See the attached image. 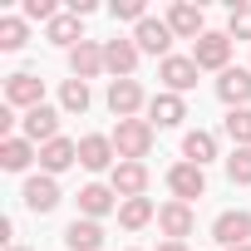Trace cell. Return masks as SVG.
<instances>
[{
	"label": "cell",
	"mask_w": 251,
	"mask_h": 251,
	"mask_svg": "<svg viewBox=\"0 0 251 251\" xmlns=\"http://www.w3.org/2000/svg\"><path fill=\"white\" fill-rule=\"evenodd\" d=\"M133 45H138V50H148V54H163V59H168V45H173L168 20H143V25L133 30Z\"/></svg>",
	"instance_id": "cell-10"
},
{
	"label": "cell",
	"mask_w": 251,
	"mask_h": 251,
	"mask_svg": "<svg viewBox=\"0 0 251 251\" xmlns=\"http://www.w3.org/2000/svg\"><path fill=\"white\" fill-rule=\"evenodd\" d=\"M79 163H84L89 173H103V168L113 163V138H103V133L79 138Z\"/></svg>",
	"instance_id": "cell-11"
},
{
	"label": "cell",
	"mask_w": 251,
	"mask_h": 251,
	"mask_svg": "<svg viewBox=\"0 0 251 251\" xmlns=\"http://www.w3.org/2000/svg\"><path fill=\"white\" fill-rule=\"evenodd\" d=\"M182 153H187V163H197V168H202V163H212V158H217V138H212L207 128H192V133L182 138Z\"/></svg>",
	"instance_id": "cell-22"
},
{
	"label": "cell",
	"mask_w": 251,
	"mask_h": 251,
	"mask_svg": "<svg viewBox=\"0 0 251 251\" xmlns=\"http://www.w3.org/2000/svg\"><path fill=\"white\" fill-rule=\"evenodd\" d=\"M69 64H74V79H84V84H89V79H94L99 69H108V64H103V50H99L94 40L74 45V50H69Z\"/></svg>",
	"instance_id": "cell-15"
},
{
	"label": "cell",
	"mask_w": 251,
	"mask_h": 251,
	"mask_svg": "<svg viewBox=\"0 0 251 251\" xmlns=\"http://www.w3.org/2000/svg\"><path fill=\"white\" fill-rule=\"evenodd\" d=\"M113 20H138V25H143V20H148V15H143V0H113Z\"/></svg>",
	"instance_id": "cell-31"
},
{
	"label": "cell",
	"mask_w": 251,
	"mask_h": 251,
	"mask_svg": "<svg viewBox=\"0 0 251 251\" xmlns=\"http://www.w3.org/2000/svg\"><path fill=\"white\" fill-rule=\"evenodd\" d=\"M5 99H10V103H20V108L30 113V108H40V103H45V84H40L35 74H10V79H5Z\"/></svg>",
	"instance_id": "cell-8"
},
{
	"label": "cell",
	"mask_w": 251,
	"mask_h": 251,
	"mask_svg": "<svg viewBox=\"0 0 251 251\" xmlns=\"http://www.w3.org/2000/svg\"><path fill=\"white\" fill-rule=\"evenodd\" d=\"M25 207H30V212H54V207H59L54 177H30V182H25Z\"/></svg>",
	"instance_id": "cell-17"
},
{
	"label": "cell",
	"mask_w": 251,
	"mask_h": 251,
	"mask_svg": "<svg viewBox=\"0 0 251 251\" xmlns=\"http://www.w3.org/2000/svg\"><path fill=\"white\" fill-rule=\"evenodd\" d=\"M226 59H231V35L207 30V35L192 45V64H197V69H222V74H226Z\"/></svg>",
	"instance_id": "cell-2"
},
{
	"label": "cell",
	"mask_w": 251,
	"mask_h": 251,
	"mask_svg": "<svg viewBox=\"0 0 251 251\" xmlns=\"http://www.w3.org/2000/svg\"><path fill=\"white\" fill-rule=\"evenodd\" d=\"M113 197H118L113 187H103V182H89V187L79 192V207H84V217H89V222H99L103 212H113Z\"/></svg>",
	"instance_id": "cell-20"
},
{
	"label": "cell",
	"mask_w": 251,
	"mask_h": 251,
	"mask_svg": "<svg viewBox=\"0 0 251 251\" xmlns=\"http://www.w3.org/2000/svg\"><path fill=\"white\" fill-rule=\"evenodd\" d=\"M20 45H25V20L5 15L0 20V50H20Z\"/></svg>",
	"instance_id": "cell-29"
},
{
	"label": "cell",
	"mask_w": 251,
	"mask_h": 251,
	"mask_svg": "<svg viewBox=\"0 0 251 251\" xmlns=\"http://www.w3.org/2000/svg\"><path fill=\"white\" fill-rule=\"evenodd\" d=\"M217 94H222V103L241 108V103L251 99V69H226V74L217 79Z\"/></svg>",
	"instance_id": "cell-16"
},
{
	"label": "cell",
	"mask_w": 251,
	"mask_h": 251,
	"mask_svg": "<svg viewBox=\"0 0 251 251\" xmlns=\"http://www.w3.org/2000/svg\"><path fill=\"white\" fill-rule=\"evenodd\" d=\"M153 222V202L148 197H128L118 207V226H128V231H138V226H148Z\"/></svg>",
	"instance_id": "cell-23"
},
{
	"label": "cell",
	"mask_w": 251,
	"mask_h": 251,
	"mask_svg": "<svg viewBox=\"0 0 251 251\" xmlns=\"http://www.w3.org/2000/svg\"><path fill=\"white\" fill-rule=\"evenodd\" d=\"M10 251H25V246H10Z\"/></svg>",
	"instance_id": "cell-35"
},
{
	"label": "cell",
	"mask_w": 251,
	"mask_h": 251,
	"mask_svg": "<svg viewBox=\"0 0 251 251\" xmlns=\"http://www.w3.org/2000/svg\"><path fill=\"white\" fill-rule=\"evenodd\" d=\"M148 118L158 123V128H177V123L187 118V108H182V99H177V94H158V99L148 103Z\"/></svg>",
	"instance_id": "cell-18"
},
{
	"label": "cell",
	"mask_w": 251,
	"mask_h": 251,
	"mask_svg": "<svg viewBox=\"0 0 251 251\" xmlns=\"http://www.w3.org/2000/svg\"><path fill=\"white\" fill-rule=\"evenodd\" d=\"M231 251H251V241H246V246H231Z\"/></svg>",
	"instance_id": "cell-34"
},
{
	"label": "cell",
	"mask_w": 251,
	"mask_h": 251,
	"mask_svg": "<svg viewBox=\"0 0 251 251\" xmlns=\"http://www.w3.org/2000/svg\"><path fill=\"white\" fill-rule=\"evenodd\" d=\"M148 148H153V123H143V118H123L118 128H113V153H118L123 163L148 158Z\"/></svg>",
	"instance_id": "cell-1"
},
{
	"label": "cell",
	"mask_w": 251,
	"mask_h": 251,
	"mask_svg": "<svg viewBox=\"0 0 251 251\" xmlns=\"http://www.w3.org/2000/svg\"><path fill=\"white\" fill-rule=\"evenodd\" d=\"M226 35H231V40H251V5H231Z\"/></svg>",
	"instance_id": "cell-30"
},
{
	"label": "cell",
	"mask_w": 251,
	"mask_h": 251,
	"mask_svg": "<svg viewBox=\"0 0 251 251\" xmlns=\"http://www.w3.org/2000/svg\"><path fill=\"white\" fill-rule=\"evenodd\" d=\"M168 187L177 192V202H192V197L207 192V173H202L197 163H177V168L168 173Z\"/></svg>",
	"instance_id": "cell-4"
},
{
	"label": "cell",
	"mask_w": 251,
	"mask_h": 251,
	"mask_svg": "<svg viewBox=\"0 0 251 251\" xmlns=\"http://www.w3.org/2000/svg\"><path fill=\"white\" fill-rule=\"evenodd\" d=\"M226 138L236 148H251V108H231L226 113Z\"/></svg>",
	"instance_id": "cell-26"
},
{
	"label": "cell",
	"mask_w": 251,
	"mask_h": 251,
	"mask_svg": "<svg viewBox=\"0 0 251 251\" xmlns=\"http://www.w3.org/2000/svg\"><path fill=\"white\" fill-rule=\"evenodd\" d=\"M50 40H54V45H69V50L84 45V35H79V15H54V20H50Z\"/></svg>",
	"instance_id": "cell-25"
},
{
	"label": "cell",
	"mask_w": 251,
	"mask_h": 251,
	"mask_svg": "<svg viewBox=\"0 0 251 251\" xmlns=\"http://www.w3.org/2000/svg\"><path fill=\"white\" fill-rule=\"evenodd\" d=\"M143 187H148V168L143 163H118L113 168V192L128 202V197H143Z\"/></svg>",
	"instance_id": "cell-14"
},
{
	"label": "cell",
	"mask_w": 251,
	"mask_h": 251,
	"mask_svg": "<svg viewBox=\"0 0 251 251\" xmlns=\"http://www.w3.org/2000/svg\"><path fill=\"white\" fill-rule=\"evenodd\" d=\"M197 64H192V54H168L163 59V69H158V79L168 84V94H182V89H192L197 84Z\"/></svg>",
	"instance_id": "cell-3"
},
{
	"label": "cell",
	"mask_w": 251,
	"mask_h": 251,
	"mask_svg": "<svg viewBox=\"0 0 251 251\" xmlns=\"http://www.w3.org/2000/svg\"><path fill=\"white\" fill-rule=\"evenodd\" d=\"M212 236L231 251V246H246V236H251V212H222L217 222H212Z\"/></svg>",
	"instance_id": "cell-5"
},
{
	"label": "cell",
	"mask_w": 251,
	"mask_h": 251,
	"mask_svg": "<svg viewBox=\"0 0 251 251\" xmlns=\"http://www.w3.org/2000/svg\"><path fill=\"white\" fill-rule=\"evenodd\" d=\"M103 64H108L118 79H133V69H138V45H133V40H108V45H103Z\"/></svg>",
	"instance_id": "cell-9"
},
{
	"label": "cell",
	"mask_w": 251,
	"mask_h": 251,
	"mask_svg": "<svg viewBox=\"0 0 251 251\" xmlns=\"http://www.w3.org/2000/svg\"><path fill=\"white\" fill-rule=\"evenodd\" d=\"M168 30H173V35H187V40H202V35H207L197 5H173V10H168Z\"/></svg>",
	"instance_id": "cell-19"
},
{
	"label": "cell",
	"mask_w": 251,
	"mask_h": 251,
	"mask_svg": "<svg viewBox=\"0 0 251 251\" xmlns=\"http://www.w3.org/2000/svg\"><path fill=\"white\" fill-rule=\"evenodd\" d=\"M108 108L118 113V123L133 118V113L143 108V89H138V79H113V84H108Z\"/></svg>",
	"instance_id": "cell-6"
},
{
	"label": "cell",
	"mask_w": 251,
	"mask_h": 251,
	"mask_svg": "<svg viewBox=\"0 0 251 251\" xmlns=\"http://www.w3.org/2000/svg\"><path fill=\"white\" fill-rule=\"evenodd\" d=\"M59 103H64L69 113H84V108H89V84H84V79H64V89H59Z\"/></svg>",
	"instance_id": "cell-27"
},
{
	"label": "cell",
	"mask_w": 251,
	"mask_h": 251,
	"mask_svg": "<svg viewBox=\"0 0 251 251\" xmlns=\"http://www.w3.org/2000/svg\"><path fill=\"white\" fill-rule=\"evenodd\" d=\"M69 163H79V143H69V138H54V143H45V148H40V168H45V177L64 173Z\"/></svg>",
	"instance_id": "cell-12"
},
{
	"label": "cell",
	"mask_w": 251,
	"mask_h": 251,
	"mask_svg": "<svg viewBox=\"0 0 251 251\" xmlns=\"http://www.w3.org/2000/svg\"><path fill=\"white\" fill-rule=\"evenodd\" d=\"M226 177L241 187V182H251V148H236L231 158H226Z\"/></svg>",
	"instance_id": "cell-28"
},
{
	"label": "cell",
	"mask_w": 251,
	"mask_h": 251,
	"mask_svg": "<svg viewBox=\"0 0 251 251\" xmlns=\"http://www.w3.org/2000/svg\"><path fill=\"white\" fill-rule=\"evenodd\" d=\"M64 241H69V251H99L103 246V226L99 222H69V231H64Z\"/></svg>",
	"instance_id": "cell-21"
},
{
	"label": "cell",
	"mask_w": 251,
	"mask_h": 251,
	"mask_svg": "<svg viewBox=\"0 0 251 251\" xmlns=\"http://www.w3.org/2000/svg\"><path fill=\"white\" fill-rule=\"evenodd\" d=\"M25 15L30 20H54V0H25Z\"/></svg>",
	"instance_id": "cell-32"
},
{
	"label": "cell",
	"mask_w": 251,
	"mask_h": 251,
	"mask_svg": "<svg viewBox=\"0 0 251 251\" xmlns=\"http://www.w3.org/2000/svg\"><path fill=\"white\" fill-rule=\"evenodd\" d=\"M158 226L168 231V241L192 236V207H187V202H168V207H158Z\"/></svg>",
	"instance_id": "cell-13"
},
{
	"label": "cell",
	"mask_w": 251,
	"mask_h": 251,
	"mask_svg": "<svg viewBox=\"0 0 251 251\" xmlns=\"http://www.w3.org/2000/svg\"><path fill=\"white\" fill-rule=\"evenodd\" d=\"M25 138H30V143H40V148L59 138V113H54L50 103H40V108H30V113H25Z\"/></svg>",
	"instance_id": "cell-7"
},
{
	"label": "cell",
	"mask_w": 251,
	"mask_h": 251,
	"mask_svg": "<svg viewBox=\"0 0 251 251\" xmlns=\"http://www.w3.org/2000/svg\"><path fill=\"white\" fill-rule=\"evenodd\" d=\"M158 251H187V246H182V241H163Z\"/></svg>",
	"instance_id": "cell-33"
},
{
	"label": "cell",
	"mask_w": 251,
	"mask_h": 251,
	"mask_svg": "<svg viewBox=\"0 0 251 251\" xmlns=\"http://www.w3.org/2000/svg\"><path fill=\"white\" fill-rule=\"evenodd\" d=\"M30 158H35L30 138H5V143H0V163H5L10 173H25V168H30Z\"/></svg>",
	"instance_id": "cell-24"
}]
</instances>
